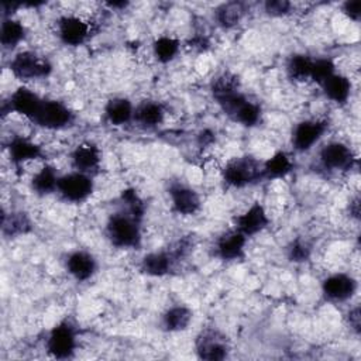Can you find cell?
<instances>
[{"label": "cell", "mask_w": 361, "mask_h": 361, "mask_svg": "<svg viewBox=\"0 0 361 361\" xmlns=\"http://www.w3.org/2000/svg\"><path fill=\"white\" fill-rule=\"evenodd\" d=\"M106 234L117 248H138L141 244V221L121 209L109 217Z\"/></svg>", "instance_id": "cell-1"}, {"label": "cell", "mask_w": 361, "mask_h": 361, "mask_svg": "<svg viewBox=\"0 0 361 361\" xmlns=\"http://www.w3.org/2000/svg\"><path fill=\"white\" fill-rule=\"evenodd\" d=\"M223 179L231 188H244L262 179V164L251 157H234L223 168Z\"/></svg>", "instance_id": "cell-2"}, {"label": "cell", "mask_w": 361, "mask_h": 361, "mask_svg": "<svg viewBox=\"0 0 361 361\" xmlns=\"http://www.w3.org/2000/svg\"><path fill=\"white\" fill-rule=\"evenodd\" d=\"M78 330L69 320H62L55 324L47 338L48 353L58 360L71 358L76 350Z\"/></svg>", "instance_id": "cell-3"}, {"label": "cell", "mask_w": 361, "mask_h": 361, "mask_svg": "<svg viewBox=\"0 0 361 361\" xmlns=\"http://www.w3.org/2000/svg\"><path fill=\"white\" fill-rule=\"evenodd\" d=\"M196 354L200 360L221 361L228 357L230 344L227 337L217 329L202 330L195 341Z\"/></svg>", "instance_id": "cell-4"}, {"label": "cell", "mask_w": 361, "mask_h": 361, "mask_svg": "<svg viewBox=\"0 0 361 361\" xmlns=\"http://www.w3.org/2000/svg\"><path fill=\"white\" fill-rule=\"evenodd\" d=\"M10 71L21 80H31L47 78L52 71V65L35 52L21 51L10 61Z\"/></svg>", "instance_id": "cell-5"}, {"label": "cell", "mask_w": 361, "mask_h": 361, "mask_svg": "<svg viewBox=\"0 0 361 361\" xmlns=\"http://www.w3.org/2000/svg\"><path fill=\"white\" fill-rule=\"evenodd\" d=\"M94 189L92 175L75 171L59 176L56 192L68 202L79 203L86 200Z\"/></svg>", "instance_id": "cell-6"}, {"label": "cell", "mask_w": 361, "mask_h": 361, "mask_svg": "<svg viewBox=\"0 0 361 361\" xmlns=\"http://www.w3.org/2000/svg\"><path fill=\"white\" fill-rule=\"evenodd\" d=\"M75 120L73 111L58 100H42V104L32 120L34 124L48 128V130H61L71 126Z\"/></svg>", "instance_id": "cell-7"}, {"label": "cell", "mask_w": 361, "mask_h": 361, "mask_svg": "<svg viewBox=\"0 0 361 361\" xmlns=\"http://www.w3.org/2000/svg\"><path fill=\"white\" fill-rule=\"evenodd\" d=\"M269 224V217L265 207L259 202H254L244 213L234 217V230L245 237L255 235L265 230Z\"/></svg>", "instance_id": "cell-8"}, {"label": "cell", "mask_w": 361, "mask_h": 361, "mask_svg": "<svg viewBox=\"0 0 361 361\" xmlns=\"http://www.w3.org/2000/svg\"><path fill=\"white\" fill-rule=\"evenodd\" d=\"M327 121L324 120H303L296 124L292 133V145L296 151H309L326 133Z\"/></svg>", "instance_id": "cell-9"}, {"label": "cell", "mask_w": 361, "mask_h": 361, "mask_svg": "<svg viewBox=\"0 0 361 361\" xmlns=\"http://www.w3.org/2000/svg\"><path fill=\"white\" fill-rule=\"evenodd\" d=\"M169 199L172 203V209L178 214L183 216H190L199 212L200 209V196L199 193L192 189L190 186L180 183V182H172L168 189Z\"/></svg>", "instance_id": "cell-10"}, {"label": "cell", "mask_w": 361, "mask_h": 361, "mask_svg": "<svg viewBox=\"0 0 361 361\" xmlns=\"http://www.w3.org/2000/svg\"><path fill=\"white\" fill-rule=\"evenodd\" d=\"M56 25L59 39L69 47L82 45L90 34L89 23L78 16H62Z\"/></svg>", "instance_id": "cell-11"}, {"label": "cell", "mask_w": 361, "mask_h": 361, "mask_svg": "<svg viewBox=\"0 0 361 361\" xmlns=\"http://www.w3.org/2000/svg\"><path fill=\"white\" fill-rule=\"evenodd\" d=\"M320 161L324 168L333 171H345L354 165L355 157L348 145L333 141L320 149Z\"/></svg>", "instance_id": "cell-12"}, {"label": "cell", "mask_w": 361, "mask_h": 361, "mask_svg": "<svg viewBox=\"0 0 361 361\" xmlns=\"http://www.w3.org/2000/svg\"><path fill=\"white\" fill-rule=\"evenodd\" d=\"M322 290L324 296L334 302H344L350 299L357 290V281L344 272L329 275L322 282Z\"/></svg>", "instance_id": "cell-13"}, {"label": "cell", "mask_w": 361, "mask_h": 361, "mask_svg": "<svg viewBox=\"0 0 361 361\" xmlns=\"http://www.w3.org/2000/svg\"><path fill=\"white\" fill-rule=\"evenodd\" d=\"M42 100L44 99H41L31 89H28L25 86H20L11 93L7 104H8L10 111H16L32 121L42 104Z\"/></svg>", "instance_id": "cell-14"}, {"label": "cell", "mask_w": 361, "mask_h": 361, "mask_svg": "<svg viewBox=\"0 0 361 361\" xmlns=\"http://www.w3.org/2000/svg\"><path fill=\"white\" fill-rule=\"evenodd\" d=\"M247 237L237 230L221 234L216 243V254L223 261H237L244 257Z\"/></svg>", "instance_id": "cell-15"}, {"label": "cell", "mask_w": 361, "mask_h": 361, "mask_svg": "<svg viewBox=\"0 0 361 361\" xmlns=\"http://www.w3.org/2000/svg\"><path fill=\"white\" fill-rule=\"evenodd\" d=\"M71 158H72V165L76 171L92 175L100 166L102 154L96 144L82 142L72 151Z\"/></svg>", "instance_id": "cell-16"}, {"label": "cell", "mask_w": 361, "mask_h": 361, "mask_svg": "<svg viewBox=\"0 0 361 361\" xmlns=\"http://www.w3.org/2000/svg\"><path fill=\"white\" fill-rule=\"evenodd\" d=\"M66 269L76 281L85 282L94 275L97 269V262L90 252L83 250H76L68 255Z\"/></svg>", "instance_id": "cell-17"}, {"label": "cell", "mask_w": 361, "mask_h": 361, "mask_svg": "<svg viewBox=\"0 0 361 361\" xmlns=\"http://www.w3.org/2000/svg\"><path fill=\"white\" fill-rule=\"evenodd\" d=\"M42 154V148L37 142L24 137H14L8 144L10 161L16 166H20L27 161L41 158Z\"/></svg>", "instance_id": "cell-18"}, {"label": "cell", "mask_w": 361, "mask_h": 361, "mask_svg": "<svg viewBox=\"0 0 361 361\" xmlns=\"http://www.w3.org/2000/svg\"><path fill=\"white\" fill-rule=\"evenodd\" d=\"M175 255L166 251H155L147 254L140 264V268L144 274L149 276H164L172 269Z\"/></svg>", "instance_id": "cell-19"}, {"label": "cell", "mask_w": 361, "mask_h": 361, "mask_svg": "<svg viewBox=\"0 0 361 361\" xmlns=\"http://www.w3.org/2000/svg\"><path fill=\"white\" fill-rule=\"evenodd\" d=\"M104 116L111 126H124L134 118V106L126 97H113L104 106Z\"/></svg>", "instance_id": "cell-20"}, {"label": "cell", "mask_w": 361, "mask_h": 361, "mask_svg": "<svg viewBox=\"0 0 361 361\" xmlns=\"http://www.w3.org/2000/svg\"><path fill=\"white\" fill-rule=\"evenodd\" d=\"M293 169V162L285 151H278L262 162V178L279 179L285 178Z\"/></svg>", "instance_id": "cell-21"}, {"label": "cell", "mask_w": 361, "mask_h": 361, "mask_svg": "<svg viewBox=\"0 0 361 361\" xmlns=\"http://www.w3.org/2000/svg\"><path fill=\"white\" fill-rule=\"evenodd\" d=\"M164 114V107L158 102L152 100L142 102L134 109V120L145 128H152L161 124Z\"/></svg>", "instance_id": "cell-22"}, {"label": "cell", "mask_w": 361, "mask_h": 361, "mask_svg": "<svg viewBox=\"0 0 361 361\" xmlns=\"http://www.w3.org/2000/svg\"><path fill=\"white\" fill-rule=\"evenodd\" d=\"M193 317L192 310L188 306L176 305L169 307L162 314V327L166 331H182L186 330Z\"/></svg>", "instance_id": "cell-23"}, {"label": "cell", "mask_w": 361, "mask_h": 361, "mask_svg": "<svg viewBox=\"0 0 361 361\" xmlns=\"http://www.w3.org/2000/svg\"><path fill=\"white\" fill-rule=\"evenodd\" d=\"M324 94L334 103H345L351 93V82L341 73L331 75L326 82L322 83Z\"/></svg>", "instance_id": "cell-24"}, {"label": "cell", "mask_w": 361, "mask_h": 361, "mask_svg": "<svg viewBox=\"0 0 361 361\" xmlns=\"http://www.w3.org/2000/svg\"><path fill=\"white\" fill-rule=\"evenodd\" d=\"M245 8L244 4L240 1H227L220 4L214 11V18L217 24L223 28H233L235 27L241 18L244 17Z\"/></svg>", "instance_id": "cell-25"}, {"label": "cell", "mask_w": 361, "mask_h": 361, "mask_svg": "<svg viewBox=\"0 0 361 361\" xmlns=\"http://www.w3.org/2000/svg\"><path fill=\"white\" fill-rule=\"evenodd\" d=\"M1 230L4 235L16 237L27 234L32 230V223L30 217L23 212H13L10 214L3 213L1 216Z\"/></svg>", "instance_id": "cell-26"}, {"label": "cell", "mask_w": 361, "mask_h": 361, "mask_svg": "<svg viewBox=\"0 0 361 361\" xmlns=\"http://www.w3.org/2000/svg\"><path fill=\"white\" fill-rule=\"evenodd\" d=\"M58 179H59V176H58L55 168L51 165H45L31 179V189L39 196L49 195L56 190Z\"/></svg>", "instance_id": "cell-27"}, {"label": "cell", "mask_w": 361, "mask_h": 361, "mask_svg": "<svg viewBox=\"0 0 361 361\" xmlns=\"http://www.w3.org/2000/svg\"><path fill=\"white\" fill-rule=\"evenodd\" d=\"M25 38V27L14 18H3L0 41L4 48H14Z\"/></svg>", "instance_id": "cell-28"}, {"label": "cell", "mask_w": 361, "mask_h": 361, "mask_svg": "<svg viewBox=\"0 0 361 361\" xmlns=\"http://www.w3.org/2000/svg\"><path fill=\"white\" fill-rule=\"evenodd\" d=\"M179 47H180L179 39H176L173 37H169V35L158 37L152 44L154 56L161 63H168L176 56Z\"/></svg>", "instance_id": "cell-29"}, {"label": "cell", "mask_w": 361, "mask_h": 361, "mask_svg": "<svg viewBox=\"0 0 361 361\" xmlns=\"http://www.w3.org/2000/svg\"><path fill=\"white\" fill-rule=\"evenodd\" d=\"M312 62H313V59H310L307 55H303V54L292 55L286 65L288 76L292 80H298V82L306 80L307 78H310Z\"/></svg>", "instance_id": "cell-30"}, {"label": "cell", "mask_w": 361, "mask_h": 361, "mask_svg": "<svg viewBox=\"0 0 361 361\" xmlns=\"http://www.w3.org/2000/svg\"><path fill=\"white\" fill-rule=\"evenodd\" d=\"M230 118L244 127H254L261 120V107L257 103L245 99Z\"/></svg>", "instance_id": "cell-31"}, {"label": "cell", "mask_w": 361, "mask_h": 361, "mask_svg": "<svg viewBox=\"0 0 361 361\" xmlns=\"http://www.w3.org/2000/svg\"><path fill=\"white\" fill-rule=\"evenodd\" d=\"M120 200L123 203V210L128 212L133 217L142 221L144 213H145V203L137 193L134 188H126L120 193Z\"/></svg>", "instance_id": "cell-32"}, {"label": "cell", "mask_w": 361, "mask_h": 361, "mask_svg": "<svg viewBox=\"0 0 361 361\" xmlns=\"http://www.w3.org/2000/svg\"><path fill=\"white\" fill-rule=\"evenodd\" d=\"M238 89H240L238 78L231 72H224L219 75L216 79H213L212 82V94L216 100L223 96L238 92Z\"/></svg>", "instance_id": "cell-33"}, {"label": "cell", "mask_w": 361, "mask_h": 361, "mask_svg": "<svg viewBox=\"0 0 361 361\" xmlns=\"http://www.w3.org/2000/svg\"><path fill=\"white\" fill-rule=\"evenodd\" d=\"M336 73V63L331 58H317L312 62L310 79L319 85Z\"/></svg>", "instance_id": "cell-34"}, {"label": "cell", "mask_w": 361, "mask_h": 361, "mask_svg": "<svg viewBox=\"0 0 361 361\" xmlns=\"http://www.w3.org/2000/svg\"><path fill=\"white\" fill-rule=\"evenodd\" d=\"M288 252V258L292 262H306L310 258L312 254V247L306 240L302 238H296L293 241H290V244L286 248Z\"/></svg>", "instance_id": "cell-35"}, {"label": "cell", "mask_w": 361, "mask_h": 361, "mask_svg": "<svg viewBox=\"0 0 361 361\" xmlns=\"http://www.w3.org/2000/svg\"><path fill=\"white\" fill-rule=\"evenodd\" d=\"M292 4L288 0H268L264 3V10L268 16L282 17L290 13Z\"/></svg>", "instance_id": "cell-36"}, {"label": "cell", "mask_w": 361, "mask_h": 361, "mask_svg": "<svg viewBox=\"0 0 361 361\" xmlns=\"http://www.w3.org/2000/svg\"><path fill=\"white\" fill-rule=\"evenodd\" d=\"M343 13L354 21H358L361 17V1L360 0H347L341 6Z\"/></svg>", "instance_id": "cell-37"}, {"label": "cell", "mask_w": 361, "mask_h": 361, "mask_svg": "<svg viewBox=\"0 0 361 361\" xmlns=\"http://www.w3.org/2000/svg\"><path fill=\"white\" fill-rule=\"evenodd\" d=\"M347 319H348V324H350V327H351L355 333H360L361 316H360V307H358V306L353 307V309L348 312Z\"/></svg>", "instance_id": "cell-38"}, {"label": "cell", "mask_w": 361, "mask_h": 361, "mask_svg": "<svg viewBox=\"0 0 361 361\" xmlns=\"http://www.w3.org/2000/svg\"><path fill=\"white\" fill-rule=\"evenodd\" d=\"M214 141V134L213 131L210 130H203L200 134H199V144L200 145H209Z\"/></svg>", "instance_id": "cell-39"}, {"label": "cell", "mask_w": 361, "mask_h": 361, "mask_svg": "<svg viewBox=\"0 0 361 361\" xmlns=\"http://www.w3.org/2000/svg\"><path fill=\"white\" fill-rule=\"evenodd\" d=\"M192 47L199 48V49H206L209 47V41L204 37H195L192 39Z\"/></svg>", "instance_id": "cell-40"}, {"label": "cell", "mask_w": 361, "mask_h": 361, "mask_svg": "<svg viewBox=\"0 0 361 361\" xmlns=\"http://www.w3.org/2000/svg\"><path fill=\"white\" fill-rule=\"evenodd\" d=\"M350 213L355 219L360 217V199H358V196L351 200V203H350Z\"/></svg>", "instance_id": "cell-41"}, {"label": "cell", "mask_w": 361, "mask_h": 361, "mask_svg": "<svg viewBox=\"0 0 361 361\" xmlns=\"http://www.w3.org/2000/svg\"><path fill=\"white\" fill-rule=\"evenodd\" d=\"M106 6L110 7V8L118 10V8H126L128 6V1H124V0H121V1H107Z\"/></svg>", "instance_id": "cell-42"}]
</instances>
